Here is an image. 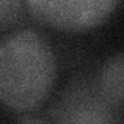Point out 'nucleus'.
Masks as SVG:
<instances>
[{
  "mask_svg": "<svg viewBox=\"0 0 124 124\" xmlns=\"http://www.w3.org/2000/svg\"><path fill=\"white\" fill-rule=\"evenodd\" d=\"M26 0H0V30L6 31L23 19Z\"/></svg>",
  "mask_w": 124,
  "mask_h": 124,
  "instance_id": "39448f33",
  "label": "nucleus"
},
{
  "mask_svg": "<svg viewBox=\"0 0 124 124\" xmlns=\"http://www.w3.org/2000/svg\"><path fill=\"white\" fill-rule=\"evenodd\" d=\"M102 98L124 112V51L107 57L93 75Z\"/></svg>",
  "mask_w": 124,
  "mask_h": 124,
  "instance_id": "20e7f679",
  "label": "nucleus"
},
{
  "mask_svg": "<svg viewBox=\"0 0 124 124\" xmlns=\"http://www.w3.org/2000/svg\"><path fill=\"white\" fill-rule=\"evenodd\" d=\"M123 112L107 102L99 93L93 76L73 79L45 112V121L102 124L123 121Z\"/></svg>",
  "mask_w": 124,
  "mask_h": 124,
  "instance_id": "f03ea898",
  "label": "nucleus"
},
{
  "mask_svg": "<svg viewBox=\"0 0 124 124\" xmlns=\"http://www.w3.org/2000/svg\"><path fill=\"white\" fill-rule=\"evenodd\" d=\"M119 0H26L34 20L64 33H82L102 25Z\"/></svg>",
  "mask_w": 124,
  "mask_h": 124,
  "instance_id": "7ed1b4c3",
  "label": "nucleus"
},
{
  "mask_svg": "<svg viewBox=\"0 0 124 124\" xmlns=\"http://www.w3.org/2000/svg\"><path fill=\"white\" fill-rule=\"evenodd\" d=\"M57 75L48 40L30 28L17 30L0 44V99L6 108L31 113L46 101Z\"/></svg>",
  "mask_w": 124,
  "mask_h": 124,
  "instance_id": "f257e3e1",
  "label": "nucleus"
}]
</instances>
